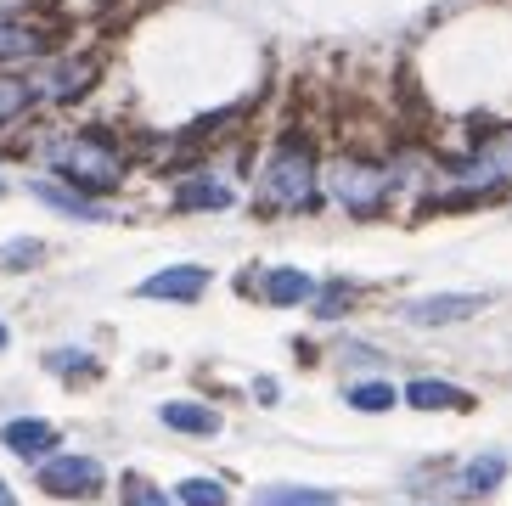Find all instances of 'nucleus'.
Returning a JSON list of instances; mask_svg holds the SVG:
<instances>
[{
  "mask_svg": "<svg viewBox=\"0 0 512 506\" xmlns=\"http://www.w3.org/2000/svg\"><path fill=\"white\" fill-rule=\"evenodd\" d=\"M40 158H46L74 192H113V186H124V152L113 147L102 130L51 135L46 147H40Z\"/></svg>",
  "mask_w": 512,
  "mask_h": 506,
  "instance_id": "obj_1",
  "label": "nucleus"
},
{
  "mask_svg": "<svg viewBox=\"0 0 512 506\" xmlns=\"http://www.w3.org/2000/svg\"><path fill=\"white\" fill-rule=\"evenodd\" d=\"M327 192L338 197L355 220H372V214L389 203V169L377 164V158H332Z\"/></svg>",
  "mask_w": 512,
  "mask_h": 506,
  "instance_id": "obj_2",
  "label": "nucleus"
},
{
  "mask_svg": "<svg viewBox=\"0 0 512 506\" xmlns=\"http://www.w3.org/2000/svg\"><path fill=\"white\" fill-rule=\"evenodd\" d=\"M316 197V152L310 141H282L265 169V203L271 209H304Z\"/></svg>",
  "mask_w": 512,
  "mask_h": 506,
  "instance_id": "obj_3",
  "label": "nucleus"
},
{
  "mask_svg": "<svg viewBox=\"0 0 512 506\" xmlns=\"http://www.w3.org/2000/svg\"><path fill=\"white\" fill-rule=\"evenodd\" d=\"M445 180L456 186V197H479V192L507 186V180H512V130L484 135L479 152H473V158H462V164H456Z\"/></svg>",
  "mask_w": 512,
  "mask_h": 506,
  "instance_id": "obj_4",
  "label": "nucleus"
},
{
  "mask_svg": "<svg viewBox=\"0 0 512 506\" xmlns=\"http://www.w3.org/2000/svg\"><path fill=\"white\" fill-rule=\"evenodd\" d=\"M40 490L57 501H85L102 490V467L91 456H51V462H40Z\"/></svg>",
  "mask_w": 512,
  "mask_h": 506,
  "instance_id": "obj_5",
  "label": "nucleus"
},
{
  "mask_svg": "<svg viewBox=\"0 0 512 506\" xmlns=\"http://www.w3.org/2000/svg\"><path fill=\"white\" fill-rule=\"evenodd\" d=\"M96 74H102V62L96 57H68L34 85V96H46V102H79V96L96 85Z\"/></svg>",
  "mask_w": 512,
  "mask_h": 506,
  "instance_id": "obj_6",
  "label": "nucleus"
},
{
  "mask_svg": "<svg viewBox=\"0 0 512 506\" xmlns=\"http://www.w3.org/2000/svg\"><path fill=\"white\" fill-rule=\"evenodd\" d=\"M136 293L141 298H169V304H192V298L209 293V270L203 265H169V270H158V276H147Z\"/></svg>",
  "mask_w": 512,
  "mask_h": 506,
  "instance_id": "obj_7",
  "label": "nucleus"
},
{
  "mask_svg": "<svg viewBox=\"0 0 512 506\" xmlns=\"http://www.w3.org/2000/svg\"><path fill=\"white\" fill-rule=\"evenodd\" d=\"M57 439H62V433L51 428V422H40V417H17V422H6V428H0V445L12 450V456H23V462L51 456V450H57Z\"/></svg>",
  "mask_w": 512,
  "mask_h": 506,
  "instance_id": "obj_8",
  "label": "nucleus"
},
{
  "mask_svg": "<svg viewBox=\"0 0 512 506\" xmlns=\"http://www.w3.org/2000/svg\"><path fill=\"white\" fill-rule=\"evenodd\" d=\"M479 304L484 298H473V293H428V298H411L406 304V321H417V327H445V321H467Z\"/></svg>",
  "mask_w": 512,
  "mask_h": 506,
  "instance_id": "obj_9",
  "label": "nucleus"
},
{
  "mask_svg": "<svg viewBox=\"0 0 512 506\" xmlns=\"http://www.w3.org/2000/svg\"><path fill=\"white\" fill-rule=\"evenodd\" d=\"M406 400L417 411H467L473 394H462L456 383H439V377H417V383H406Z\"/></svg>",
  "mask_w": 512,
  "mask_h": 506,
  "instance_id": "obj_10",
  "label": "nucleus"
},
{
  "mask_svg": "<svg viewBox=\"0 0 512 506\" xmlns=\"http://www.w3.org/2000/svg\"><path fill=\"white\" fill-rule=\"evenodd\" d=\"M40 51H46V29L17 23V17H0V62H29Z\"/></svg>",
  "mask_w": 512,
  "mask_h": 506,
  "instance_id": "obj_11",
  "label": "nucleus"
},
{
  "mask_svg": "<svg viewBox=\"0 0 512 506\" xmlns=\"http://www.w3.org/2000/svg\"><path fill=\"white\" fill-rule=\"evenodd\" d=\"M164 428H175V433H197V439H209V433H220V417H214L209 405H192V400H169L164 411Z\"/></svg>",
  "mask_w": 512,
  "mask_h": 506,
  "instance_id": "obj_12",
  "label": "nucleus"
},
{
  "mask_svg": "<svg viewBox=\"0 0 512 506\" xmlns=\"http://www.w3.org/2000/svg\"><path fill=\"white\" fill-rule=\"evenodd\" d=\"M507 478V456L501 450H490V456H479V462H467L462 478H456V495H490Z\"/></svg>",
  "mask_w": 512,
  "mask_h": 506,
  "instance_id": "obj_13",
  "label": "nucleus"
},
{
  "mask_svg": "<svg viewBox=\"0 0 512 506\" xmlns=\"http://www.w3.org/2000/svg\"><path fill=\"white\" fill-rule=\"evenodd\" d=\"M34 197L51 203V209H62V214H74V220H107L102 203H91L85 192H68V186H51V180H34Z\"/></svg>",
  "mask_w": 512,
  "mask_h": 506,
  "instance_id": "obj_14",
  "label": "nucleus"
},
{
  "mask_svg": "<svg viewBox=\"0 0 512 506\" xmlns=\"http://www.w3.org/2000/svg\"><path fill=\"white\" fill-rule=\"evenodd\" d=\"M254 506H338V495L310 490V484H271L254 495Z\"/></svg>",
  "mask_w": 512,
  "mask_h": 506,
  "instance_id": "obj_15",
  "label": "nucleus"
},
{
  "mask_svg": "<svg viewBox=\"0 0 512 506\" xmlns=\"http://www.w3.org/2000/svg\"><path fill=\"white\" fill-rule=\"evenodd\" d=\"M29 107H34V79H23V74H0V124L23 119Z\"/></svg>",
  "mask_w": 512,
  "mask_h": 506,
  "instance_id": "obj_16",
  "label": "nucleus"
},
{
  "mask_svg": "<svg viewBox=\"0 0 512 506\" xmlns=\"http://www.w3.org/2000/svg\"><path fill=\"white\" fill-rule=\"evenodd\" d=\"M310 293H316V282H310L304 270H271V282H265V298H271V304H304Z\"/></svg>",
  "mask_w": 512,
  "mask_h": 506,
  "instance_id": "obj_17",
  "label": "nucleus"
},
{
  "mask_svg": "<svg viewBox=\"0 0 512 506\" xmlns=\"http://www.w3.org/2000/svg\"><path fill=\"white\" fill-rule=\"evenodd\" d=\"M181 209H226L231 203V186H214L209 175H197V180H186L181 186V197H175Z\"/></svg>",
  "mask_w": 512,
  "mask_h": 506,
  "instance_id": "obj_18",
  "label": "nucleus"
},
{
  "mask_svg": "<svg viewBox=\"0 0 512 506\" xmlns=\"http://www.w3.org/2000/svg\"><path fill=\"white\" fill-rule=\"evenodd\" d=\"M175 495H181V506H231L226 484H214V478H186Z\"/></svg>",
  "mask_w": 512,
  "mask_h": 506,
  "instance_id": "obj_19",
  "label": "nucleus"
},
{
  "mask_svg": "<svg viewBox=\"0 0 512 506\" xmlns=\"http://www.w3.org/2000/svg\"><path fill=\"white\" fill-rule=\"evenodd\" d=\"M349 405H355V411H389L394 388L389 383H355V388H349Z\"/></svg>",
  "mask_w": 512,
  "mask_h": 506,
  "instance_id": "obj_20",
  "label": "nucleus"
},
{
  "mask_svg": "<svg viewBox=\"0 0 512 506\" xmlns=\"http://www.w3.org/2000/svg\"><path fill=\"white\" fill-rule=\"evenodd\" d=\"M124 506H169V495L158 490V484H147V478H124Z\"/></svg>",
  "mask_w": 512,
  "mask_h": 506,
  "instance_id": "obj_21",
  "label": "nucleus"
},
{
  "mask_svg": "<svg viewBox=\"0 0 512 506\" xmlns=\"http://www.w3.org/2000/svg\"><path fill=\"white\" fill-rule=\"evenodd\" d=\"M0 259H6V265L12 270H23V265H34V259H40V242H6V248H0Z\"/></svg>",
  "mask_w": 512,
  "mask_h": 506,
  "instance_id": "obj_22",
  "label": "nucleus"
},
{
  "mask_svg": "<svg viewBox=\"0 0 512 506\" xmlns=\"http://www.w3.org/2000/svg\"><path fill=\"white\" fill-rule=\"evenodd\" d=\"M46 366H51V372H96L91 355H79V349H57V355H51Z\"/></svg>",
  "mask_w": 512,
  "mask_h": 506,
  "instance_id": "obj_23",
  "label": "nucleus"
},
{
  "mask_svg": "<svg viewBox=\"0 0 512 506\" xmlns=\"http://www.w3.org/2000/svg\"><path fill=\"white\" fill-rule=\"evenodd\" d=\"M344 304H349V287H332V293H321V298H316V310H321V315H338Z\"/></svg>",
  "mask_w": 512,
  "mask_h": 506,
  "instance_id": "obj_24",
  "label": "nucleus"
},
{
  "mask_svg": "<svg viewBox=\"0 0 512 506\" xmlns=\"http://www.w3.org/2000/svg\"><path fill=\"white\" fill-rule=\"evenodd\" d=\"M0 506H17V495H12V490H6V484H0Z\"/></svg>",
  "mask_w": 512,
  "mask_h": 506,
  "instance_id": "obj_25",
  "label": "nucleus"
},
{
  "mask_svg": "<svg viewBox=\"0 0 512 506\" xmlns=\"http://www.w3.org/2000/svg\"><path fill=\"white\" fill-rule=\"evenodd\" d=\"M0 349H6V321H0Z\"/></svg>",
  "mask_w": 512,
  "mask_h": 506,
  "instance_id": "obj_26",
  "label": "nucleus"
},
{
  "mask_svg": "<svg viewBox=\"0 0 512 506\" xmlns=\"http://www.w3.org/2000/svg\"><path fill=\"white\" fill-rule=\"evenodd\" d=\"M0 192H6V180H0Z\"/></svg>",
  "mask_w": 512,
  "mask_h": 506,
  "instance_id": "obj_27",
  "label": "nucleus"
}]
</instances>
